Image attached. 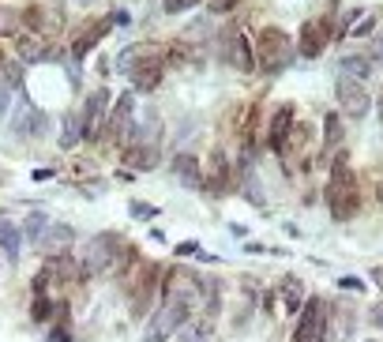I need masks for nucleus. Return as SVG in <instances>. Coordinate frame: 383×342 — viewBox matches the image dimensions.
Instances as JSON below:
<instances>
[{"label": "nucleus", "mask_w": 383, "mask_h": 342, "mask_svg": "<svg viewBox=\"0 0 383 342\" xmlns=\"http://www.w3.org/2000/svg\"><path fill=\"white\" fill-rule=\"evenodd\" d=\"M327 203H331V215L338 222H346L349 215L357 211V181L349 173V158L338 154L331 165V184H327Z\"/></svg>", "instance_id": "obj_1"}, {"label": "nucleus", "mask_w": 383, "mask_h": 342, "mask_svg": "<svg viewBox=\"0 0 383 342\" xmlns=\"http://www.w3.org/2000/svg\"><path fill=\"white\" fill-rule=\"evenodd\" d=\"M256 53H259V68L267 75H278V72H286L290 61H293V38L278 27H264V34L256 42Z\"/></svg>", "instance_id": "obj_2"}, {"label": "nucleus", "mask_w": 383, "mask_h": 342, "mask_svg": "<svg viewBox=\"0 0 383 342\" xmlns=\"http://www.w3.org/2000/svg\"><path fill=\"white\" fill-rule=\"evenodd\" d=\"M124 241L117 234H98L86 241L83 248V274H102V271H113L120 260H124Z\"/></svg>", "instance_id": "obj_3"}, {"label": "nucleus", "mask_w": 383, "mask_h": 342, "mask_svg": "<svg viewBox=\"0 0 383 342\" xmlns=\"http://www.w3.org/2000/svg\"><path fill=\"white\" fill-rule=\"evenodd\" d=\"M188 312H192V305L177 301V297H166V305H162L155 312V319L147 324L143 342H166L173 331H181L184 324H188Z\"/></svg>", "instance_id": "obj_4"}, {"label": "nucleus", "mask_w": 383, "mask_h": 342, "mask_svg": "<svg viewBox=\"0 0 383 342\" xmlns=\"http://www.w3.org/2000/svg\"><path fill=\"white\" fill-rule=\"evenodd\" d=\"M293 342H327V308L320 297H309L301 312V324L293 331Z\"/></svg>", "instance_id": "obj_5"}, {"label": "nucleus", "mask_w": 383, "mask_h": 342, "mask_svg": "<svg viewBox=\"0 0 383 342\" xmlns=\"http://www.w3.org/2000/svg\"><path fill=\"white\" fill-rule=\"evenodd\" d=\"M335 98L342 106V113H349L353 120H361L368 113V91L361 87V80H349V75H338L335 83Z\"/></svg>", "instance_id": "obj_6"}, {"label": "nucleus", "mask_w": 383, "mask_h": 342, "mask_svg": "<svg viewBox=\"0 0 383 342\" xmlns=\"http://www.w3.org/2000/svg\"><path fill=\"white\" fill-rule=\"evenodd\" d=\"M30 245H34L41 256H64V252L75 245V229L64 226V222H49L34 241H30Z\"/></svg>", "instance_id": "obj_7"}, {"label": "nucleus", "mask_w": 383, "mask_h": 342, "mask_svg": "<svg viewBox=\"0 0 383 342\" xmlns=\"http://www.w3.org/2000/svg\"><path fill=\"white\" fill-rule=\"evenodd\" d=\"M132 113H136V94L128 91V94H120V98H117V106L109 109V117H105V132H109V139H124L128 132H132Z\"/></svg>", "instance_id": "obj_8"}, {"label": "nucleus", "mask_w": 383, "mask_h": 342, "mask_svg": "<svg viewBox=\"0 0 383 342\" xmlns=\"http://www.w3.org/2000/svg\"><path fill=\"white\" fill-rule=\"evenodd\" d=\"M46 128H49V117H46V113H38V109L23 98V102L15 106L12 132H15V136H46Z\"/></svg>", "instance_id": "obj_9"}, {"label": "nucleus", "mask_w": 383, "mask_h": 342, "mask_svg": "<svg viewBox=\"0 0 383 342\" xmlns=\"http://www.w3.org/2000/svg\"><path fill=\"white\" fill-rule=\"evenodd\" d=\"M323 46H327V27L320 23V19H309V23L301 27V46H297V53L301 57H320L323 53Z\"/></svg>", "instance_id": "obj_10"}, {"label": "nucleus", "mask_w": 383, "mask_h": 342, "mask_svg": "<svg viewBox=\"0 0 383 342\" xmlns=\"http://www.w3.org/2000/svg\"><path fill=\"white\" fill-rule=\"evenodd\" d=\"M105 102H109V94L105 91H94L91 98H86V106H83V136H98V128H102V113H105Z\"/></svg>", "instance_id": "obj_11"}, {"label": "nucleus", "mask_w": 383, "mask_h": 342, "mask_svg": "<svg viewBox=\"0 0 383 342\" xmlns=\"http://www.w3.org/2000/svg\"><path fill=\"white\" fill-rule=\"evenodd\" d=\"M229 64H233L237 72H256V57H252V42L245 34H233L229 38V49H226Z\"/></svg>", "instance_id": "obj_12"}, {"label": "nucleus", "mask_w": 383, "mask_h": 342, "mask_svg": "<svg viewBox=\"0 0 383 342\" xmlns=\"http://www.w3.org/2000/svg\"><path fill=\"white\" fill-rule=\"evenodd\" d=\"M15 49H19V57H23V64H38V61L49 57V42L41 34H34V30H30V34H19Z\"/></svg>", "instance_id": "obj_13"}, {"label": "nucleus", "mask_w": 383, "mask_h": 342, "mask_svg": "<svg viewBox=\"0 0 383 342\" xmlns=\"http://www.w3.org/2000/svg\"><path fill=\"white\" fill-rule=\"evenodd\" d=\"M128 75H132V87H136V91H155L158 80H162V61H158V57H143V64H139V68H132Z\"/></svg>", "instance_id": "obj_14"}, {"label": "nucleus", "mask_w": 383, "mask_h": 342, "mask_svg": "<svg viewBox=\"0 0 383 342\" xmlns=\"http://www.w3.org/2000/svg\"><path fill=\"white\" fill-rule=\"evenodd\" d=\"M173 177H177L181 184H188V189H200L203 184L200 158H192V154H177V158H173Z\"/></svg>", "instance_id": "obj_15"}, {"label": "nucleus", "mask_w": 383, "mask_h": 342, "mask_svg": "<svg viewBox=\"0 0 383 342\" xmlns=\"http://www.w3.org/2000/svg\"><path fill=\"white\" fill-rule=\"evenodd\" d=\"M109 27H113V19H98V23H91L79 38H75L72 53H75V57H86V53H91V49L98 46V42H102V38L109 34Z\"/></svg>", "instance_id": "obj_16"}, {"label": "nucleus", "mask_w": 383, "mask_h": 342, "mask_svg": "<svg viewBox=\"0 0 383 342\" xmlns=\"http://www.w3.org/2000/svg\"><path fill=\"white\" fill-rule=\"evenodd\" d=\"M19 248H23V234H19V226L12 222V218H0V252H4V260L15 263Z\"/></svg>", "instance_id": "obj_17"}, {"label": "nucleus", "mask_w": 383, "mask_h": 342, "mask_svg": "<svg viewBox=\"0 0 383 342\" xmlns=\"http://www.w3.org/2000/svg\"><path fill=\"white\" fill-rule=\"evenodd\" d=\"M290 125H293V106H282L278 113H275V120H271V136H267V143H271L275 151H282V147H286Z\"/></svg>", "instance_id": "obj_18"}, {"label": "nucleus", "mask_w": 383, "mask_h": 342, "mask_svg": "<svg viewBox=\"0 0 383 342\" xmlns=\"http://www.w3.org/2000/svg\"><path fill=\"white\" fill-rule=\"evenodd\" d=\"M124 162L132 165V170L147 173V170H155V165H158V147H155V143H139V147H132L124 154Z\"/></svg>", "instance_id": "obj_19"}, {"label": "nucleus", "mask_w": 383, "mask_h": 342, "mask_svg": "<svg viewBox=\"0 0 383 342\" xmlns=\"http://www.w3.org/2000/svg\"><path fill=\"white\" fill-rule=\"evenodd\" d=\"M158 128H162V120H158V113H155V109H147V113H143V120H132L136 143H155Z\"/></svg>", "instance_id": "obj_20"}, {"label": "nucleus", "mask_w": 383, "mask_h": 342, "mask_svg": "<svg viewBox=\"0 0 383 342\" xmlns=\"http://www.w3.org/2000/svg\"><path fill=\"white\" fill-rule=\"evenodd\" d=\"M83 139V120H79V113H64V132H60V147L64 151H72L75 143Z\"/></svg>", "instance_id": "obj_21"}, {"label": "nucleus", "mask_w": 383, "mask_h": 342, "mask_svg": "<svg viewBox=\"0 0 383 342\" xmlns=\"http://www.w3.org/2000/svg\"><path fill=\"white\" fill-rule=\"evenodd\" d=\"M211 189H214V196H222L226 192V173H229V162H226V154L222 151H214L211 154Z\"/></svg>", "instance_id": "obj_22"}, {"label": "nucleus", "mask_w": 383, "mask_h": 342, "mask_svg": "<svg viewBox=\"0 0 383 342\" xmlns=\"http://www.w3.org/2000/svg\"><path fill=\"white\" fill-rule=\"evenodd\" d=\"M368 68H372L368 57H346L342 61V75H349V80H365Z\"/></svg>", "instance_id": "obj_23"}, {"label": "nucleus", "mask_w": 383, "mask_h": 342, "mask_svg": "<svg viewBox=\"0 0 383 342\" xmlns=\"http://www.w3.org/2000/svg\"><path fill=\"white\" fill-rule=\"evenodd\" d=\"M139 57H143V46H132V49H124V53H120V57H117V72H132V64H136Z\"/></svg>", "instance_id": "obj_24"}, {"label": "nucleus", "mask_w": 383, "mask_h": 342, "mask_svg": "<svg viewBox=\"0 0 383 342\" xmlns=\"http://www.w3.org/2000/svg\"><path fill=\"white\" fill-rule=\"evenodd\" d=\"M282 297H286V305H290V312H293L297 301H301V282L297 279H286V286H282Z\"/></svg>", "instance_id": "obj_25"}, {"label": "nucleus", "mask_w": 383, "mask_h": 342, "mask_svg": "<svg viewBox=\"0 0 383 342\" xmlns=\"http://www.w3.org/2000/svg\"><path fill=\"white\" fill-rule=\"evenodd\" d=\"M46 226H49V218H41V215H30L27 222H23V229H27V237H30V241H34Z\"/></svg>", "instance_id": "obj_26"}, {"label": "nucleus", "mask_w": 383, "mask_h": 342, "mask_svg": "<svg viewBox=\"0 0 383 342\" xmlns=\"http://www.w3.org/2000/svg\"><path fill=\"white\" fill-rule=\"evenodd\" d=\"M128 215H132V218H155V215H158V207H150V203H139V200H132V203H128Z\"/></svg>", "instance_id": "obj_27"}, {"label": "nucleus", "mask_w": 383, "mask_h": 342, "mask_svg": "<svg viewBox=\"0 0 383 342\" xmlns=\"http://www.w3.org/2000/svg\"><path fill=\"white\" fill-rule=\"evenodd\" d=\"M4 72H8V75H4V87H8V91H12V87H19V83H23V64H8Z\"/></svg>", "instance_id": "obj_28"}, {"label": "nucleus", "mask_w": 383, "mask_h": 342, "mask_svg": "<svg viewBox=\"0 0 383 342\" xmlns=\"http://www.w3.org/2000/svg\"><path fill=\"white\" fill-rule=\"evenodd\" d=\"M323 125H327V143H338V139H342V125H338V117H335V113L327 117Z\"/></svg>", "instance_id": "obj_29"}, {"label": "nucleus", "mask_w": 383, "mask_h": 342, "mask_svg": "<svg viewBox=\"0 0 383 342\" xmlns=\"http://www.w3.org/2000/svg\"><path fill=\"white\" fill-rule=\"evenodd\" d=\"M49 312H53L49 297H46V293H38V301H34V312H30V316H34V319H46Z\"/></svg>", "instance_id": "obj_30"}, {"label": "nucleus", "mask_w": 383, "mask_h": 342, "mask_svg": "<svg viewBox=\"0 0 383 342\" xmlns=\"http://www.w3.org/2000/svg\"><path fill=\"white\" fill-rule=\"evenodd\" d=\"M338 286H342V290H353V293L365 290V282H361L357 274H346V279H338Z\"/></svg>", "instance_id": "obj_31"}, {"label": "nucleus", "mask_w": 383, "mask_h": 342, "mask_svg": "<svg viewBox=\"0 0 383 342\" xmlns=\"http://www.w3.org/2000/svg\"><path fill=\"white\" fill-rule=\"evenodd\" d=\"M49 342H72V331L64 327V324H60V327H53V331H49Z\"/></svg>", "instance_id": "obj_32"}, {"label": "nucleus", "mask_w": 383, "mask_h": 342, "mask_svg": "<svg viewBox=\"0 0 383 342\" xmlns=\"http://www.w3.org/2000/svg\"><path fill=\"white\" fill-rule=\"evenodd\" d=\"M173 252H177V256H195V252H200V245H195V241H181Z\"/></svg>", "instance_id": "obj_33"}, {"label": "nucleus", "mask_w": 383, "mask_h": 342, "mask_svg": "<svg viewBox=\"0 0 383 342\" xmlns=\"http://www.w3.org/2000/svg\"><path fill=\"white\" fill-rule=\"evenodd\" d=\"M372 23H376V19H372V15H365V19H361V23L353 27V38H365L368 30H372Z\"/></svg>", "instance_id": "obj_34"}, {"label": "nucleus", "mask_w": 383, "mask_h": 342, "mask_svg": "<svg viewBox=\"0 0 383 342\" xmlns=\"http://www.w3.org/2000/svg\"><path fill=\"white\" fill-rule=\"evenodd\" d=\"M195 0H166V12H184V8H192Z\"/></svg>", "instance_id": "obj_35"}, {"label": "nucleus", "mask_w": 383, "mask_h": 342, "mask_svg": "<svg viewBox=\"0 0 383 342\" xmlns=\"http://www.w3.org/2000/svg\"><path fill=\"white\" fill-rule=\"evenodd\" d=\"M233 4H237V0H211V12H229Z\"/></svg>", "instance_id": "obj_36"}, {"label": "nucleus", "mask_w": 383, "mask_h": 342, "mask_svg": "<svg viewBox=\"0 0 383 342\" xmlns=\"http://www.w3.org/2000/svg\"><path fill=\"white\" fill-rule=\"evenodd\" d=\"M4 113H8V87L0 83V117H4Z\"/></svg>", "instance_id": "obj_37"}, {"label": "nucleus", "mask_w": 383, "mask_h": 342, "mask_svg": "<svg viewBox=\"0 0 383 342\" xmlns=\"http://www.w3.org/2000/svg\"><path fill=\"white\" fill-rule=\"evenodd\" d=\"M372 324H376V327H383V301H379L376 308H372Z\"/></svg>", "instance_id": "obj_38"}, {"label": "nucleus", "mask_w": 383, "mask_h": 342, "mask_svg": "<svg viewBox=\"0 0 383 342\" xmlns=\"http://www.w3.org/2000/svg\"><path fill=\"white\" fill-rule=\"evenodd\" d=\"M200 338H203V335H200V331H184V335H181L177 342H200Z\"/></svg>", "instance_id": "obj_39"}, {"label": "nucleus", "mask_w": 383, "mask_h": 342, "mask_svg": "<svg viewBox=\"0 0 383 342\" xmlns=\"http://www.w3.org/2000/svg\"><path fill=\"white\" fill-rule=\"evenodd\" d=\"M15 27V15H0V30H12Z\"/></svg>", "instance_id": "obj_40"}, {"label": "nucleus", "mask_w": 383, "mask_h": 342, "mask_svg": "<svg viewBox=\"0 0 383 342\" xmlns=\"http://www.w3.org/2000/svg\"><path fill=\"white\" fill-rule=\"evenodd\" d=\"M372 279H376V282L383 286V267H376V271H372Z\"/></svg>", "instance_id": "obj_41"}, {"label": "nucleus", "mask_w": 383, "mask_h": 342, "mask_svg": "<svg viewBox=\"0 0 383 342\" xmlns=\"http://www.w3.org/2000/svg\"><path fill=\"white\" fill-rule=\"evenodd\" d=\"M376 61H383V38H379V46H376Z\"/></svg>", "instance_id": "obj_42"}, {"label": "nucleus", "mask_w": 383, "mask_h": 342, "mask_svg": "<svg viewBox=\"0 0 383 342\" xmlns=\"http://www.w3.org/2000/svg\"><path fill=\"white\" fill-rule=\"evenodd\" d=\"M376 196H379V203H383V181H379V189H376Z\"/></svg>", "instance_id": "obj_43"}, {"label": "nucleus", "mask_w": 383, "mask_h": 342, "mask_svg": "<svg viewBox=\"0 0 383 342\" xmlns=\"http://www.w3.org/2000/svg\"><path fill=\"white\" fill-rule=\"evenodd\" d=\"M79 4H98V0H79Z\"/></svg>", "instance_id": "obj_44"}, {"label": "nucleus", "mask_w": 383, "mask_h": 342, "mask_svg": "<svg viewBox=\"0 0 383 342\" xmlns=\"http://www.w3.org/2000/svg\"><path fill=\"white\" fill-rule=\"evenodd\" d=\"M0 68H4V53H0Z\"/></svg>", "instance_id": "obj_45"}]
</instances>
